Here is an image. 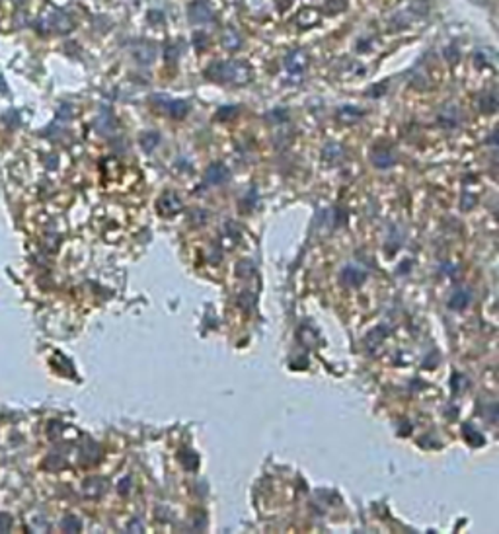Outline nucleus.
I'll return each mask as SVG.
<instances>
[{"label":"nucleus","mask_w":499,"mask_h":534,"mask_svg":"<svg viewBox=\"0 0 499 534\" xmlns=\"http://www.w3.org/2000/svg\"><path fill=\"white\" fill-rule=\"evenodd\" d=\"M222 45H224V49H228V51H236V49L242 45L240 33H238L236 30H226V31L222 33Z\"/></svg>","instance_id":"0eeeda50"},{"label":"nucleus","mask_w":499,"mask_h":534,"mask_svg":"<svg viewBox=\"0 0 499 534\" xmlns=\"http://www.w3.org/2000/svg\"><path fill=\"white\" fill-rule=\"evenodd\" d=\"M386 90H388V82H381V84H375V86L369 90V94H371L373 98H381V96H384Z\"/></svg>","instance_id":"6ab92c4d"},{"label":"nucleus","mask_w":499,"mask_h":534,"mask_svg":"<svg viewBox=\"0 0 499 534\" xmlns=\"http://www.w3.org/2000/svg\"><path fill=\"white\" fill-rule=\"evenodd\" d=\"M177 55H179L177 47H174V45H168V49H166V62H168V64H176V60H177Z\"/></svg>","instance_id":"4be33fe9"},{"label":"nucleus","mask_w":499,"mask_h":534,"mask_svg":"<svg viewBox=\"0 0 499 534\" xmlns=\"http://www.w3.org/2000/svg\"><path fill=\"white\" fill-rule=\"evenodd\" d=\"M207 76L217 82H234V84H246L252 78V70L246 62L230 60V62H213L207 68Z\"/></svg>","instance_id":"f257e3e1"},{"label":"nucleus","mask_w":499,"mask_h":534,"mask_svg":"<svg viewBox=\"0 0 499 534\" xmlns=\"http://www.w3.org/2000/svg\"><path fill=\"white\" fill-rule=\"evenodd\" d=\"M439 121H441L443 125H446V127L456 125V121H458V109H456V106L446 104V106L441 109V113H439Z\"/></svg>","instance_id":"6e6552de"},{"label":"nucleus","mask_w":499,"mask_h":534,"mask_svg":"<svg viewBox=\"0 0 499 534\" xmlns=\"http://www.w3.org/2000/svg\"><path fill=\"white\" fill-rule=\"evenodd\" d=\"M318 18H320V12L316 8H304L296 16V24L300 28H310V26H314L318 22Z\"/></svg>","instance_id":"423d86ee"},{"label":"nucleus","mask_w":499,"mask_h":534,"mask_svg":"<svg viewBox=\"0 0 499 534\" xmlns=\"http://www.w3.org/2000/svg\"><path fill=\"white\" fill-rule=\"evenodd\" d=\"M308 64V55L304 53L302 49H294L287 55L285 59V66L289 72H302Z\"/></svg>","instance_id":"39448f33"},{"label":"nucleus","mask_w":499,"mask_h":534,"mask_svg":"<svg viewBox=\"0 0 499 534\" xmlns=\"http://www.w3.org/2000/svg\"><path fill=\"white\" fill-rule=\"evenodd\" d=\"M468 300H470V297H468L466 293H458V295H454V298L450 300V306H452V308H462V306L468 304Z\"/></svg>","instance_id":"f3484780"},{"label":"nucleus","mask_w":499,"mask_h":534,"mask_svg":"<svg viewBox=\"0 0 499 534\" xmlns=\"http://www.w3.org/2000/svg\"><path fill=\"white\" fill-rule=\"evenodd\" d=\"M141 141H143L145 148H147V150H150V148H152V147L158 143V135H156V133H147V135H143V139H141Z\"/></svg>","instance_id":"aec40b11"},{"label":"nucleus","mask_w":499,"mask_h":534,"mask_svg":"<svg viewBox=\"0 0 499 534\" xmlns=\"http://www.w3.org/2000/svg\"><path fill=\"white\" fill-rule=\"evenodd\" d=\"M133 57H135V60H137L139 64L148 66V64H152V62L156 60V45H152V43H148V41H141V43L133 49Z\"/></svg>","instance_id":"20e7f679"},{"label":"nucleus","mask_w":499,"mask_h":534,"mask_svg":"<svg viewBox=\"0 0 499 534\" xmlns=\"http://www.w3.org/2000/svg\"><path fill=\"white\" fill-rule=\"evenodd\" d=\"M187 16L193 24H207L213 20V10L205 0H195L187 6Z\"/></svg>","instance_id":"f03ea898"},{"label":"nucleus","mask_w":499,"mask_h":534,"mask_svg":"<svg viewBox=\"0 0 499 534\" xmlns=\"http://www.w3.org/2000/svg\"><path fill=\"white\" fill-rule=\"evenodd\" d=\"M373 162L377 166H381V168H386L388 164H392V156H390V152H377L373 156Z\"/></svg>","instance_id":"dca6fc26"},{"label":"nucleus","mask_w":499,"mask_h":534,"mask_svg":"<svg viewBox=\"0 0 499 534\" xmlns=\"http://www.w3.org/2000/svg\"><path fill=\"white\" fill-rule=\"evenodd\" d=\"M480 109H482L484 113H494V111L498 109V96H496L494 92L482 94V98H480Z\"/></svg>","instance_id":"9d476101"},{"label":"nucleus","mask_w":499,"mask_h":534,"mask_svg":"<svg viewBox=\"0 0 499 534\" xmlns=\"http://www.w3.org/2000/svg\"><path fill=\"white\" fill-rule=\"evenodd\" d=\"M345 8H347V0H330L324 10H326V14H337Z\"/></svg>","instance_id":"ddd939ff"},{"label":"nucleus","mask_w":499,"mask_h":534,"mask_svg":"<svg viewBox=\"0 0 499 534\" xmlns=\"http://www.w3.org/2000/svg\"><path fill=\"white\" fill-rule=\"evenodd\" d=\"M411 12H415L417 16H425L429 12V2L427 0H413L411 2Z\"/></svg>","instance_id":"2eb2a0df"},{"label":"nucleus","mask_w":499,"mask_h":534,"mask_svg":"<svg viewBox=\"0 0 499 534\" xmlns=\"http://www.w3.org/2000/svg\"><path fill=\"white\" fill-rule=\"evenodd\" d=\"M361 115H363V111H361V109L351 107V106L341 107V109L337 111V117H339V121H343V123H355V121H357Z\"/></svg>","instance_id":"1a4fd4ad"},{"label":"nucleus","mask_w":499,"mask_h":534,"mask_svg":"<svg viewBox=\"0 0 499 534\" xmlns=\"http://www.w3.org/2000/svg\"><path fill=\"white\" fill-rule=\"evenodd\" d=\"M228 178V172L222 168V166H211L209 170H207V181H211V183H222L224 179Z\"/></svg>","instance_id":"9b49d317"},{"label":"nucleus","mask_w":499,"mask_h":534,"mask_svg":"<svg viewBox=\"0 0 499 534\" xmlns=\"http://www.w3.org/2000/svg\"><path fill=\"white\" fill-rule=\"evenodd\" d=\"M490 60H492V53H490L488 49H480V51H476V53H474V64H476L478 68L488 66V64H490Z\"/></svg>","instance_id":"f8f14e48"},{"label":"nucleus","mask_w":499,"mask_h":534,"mask_svg":"<svg viewBox=\"0 0 499 534\" xmlns=\"http://www.w3.org/2000/svg\"><path fill=\"white\" fill-rule=\"evenodd\" d=\"M472 4H476V6H486L488 4V0H470Z\"/></svg>","instance_id":"b1692460"},{"label":"nucleus","mask_w":499,"mask_h":534,"mask_svg":"<svg viewBox=\"0 0 499 534\" xmlns=\"http://www.w3.org/2000/svg\"><path fill=\"white\" fill-rule=\"evenodd\" d=\"M154 104L162 106V109H166L168 115H172L174 119H181L189 111V104L187 102H183V100H166L162 94H158L154 98Z\"/></svg>","instance_id":"7ed1b4c3"},{"label":"nucleus","mask_w":499,"mask_h":534,"mask_svg":"<svg viewBox=\"0 0 499 534\" xmlns=\"http://www.w3.org/2000/svg\"><path fill=\"white\" fill-rule=\"evenodd\" d=\"M236 115V107H232V106H224L219 109V113H217V119H230V117H234Z\"/></svg>","instance_id":"412c9836"},{"label":"nucleus","mask_w":499,"mask_h":534,"mask_svg":"<svg viewBox=\"0 0 499 534\" xmlns=\"http://www.w3.org/2000/svg\"><path fill=\"white\" fill-rule=\"evenodd\" d=\"M193 45H195V49H205L207 47V35L203 33V31H195L193 33Z\"/></svg>","instance_id":"a211bd4d"},{"label":"nucleus","mask_w":499,"mask_h":534,"mask_svg":"<svg viewBox=\"0 0 499 534\" xmlns=\"http://www.w3.org/2000/svg\"><path fill=\"white\" fill-rule=\"evenodd\" d=\"M444 59H446L450 64H456V62L460 60V51H458V47H456V45H448V47L444 49Z\"/></svg>","instance_id":"4468645a"},{"label":"nucleus","mask_w":499,"mask_h":534,"mask_svg":"<svg viewBox=\"0 0 499 534\" xmlns=\"http://www.w3.org/2000/svg\"><path fill=\"white\" fill-rule=\"evenodd\" d=\"M291 2H293V0H277V8L279 10H287V8L291 6Z\"/></svg>","instance_id":"5701e85b"}]
</instances>
